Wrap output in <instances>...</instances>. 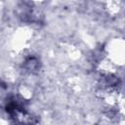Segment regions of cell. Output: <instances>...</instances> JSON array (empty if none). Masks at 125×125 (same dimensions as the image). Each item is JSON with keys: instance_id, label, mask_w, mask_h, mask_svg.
<instances>
[{"instance_id": "6da1fadb", "label": "cell", "mask_w": 125, "mask_h": 125, "mask_svg": "<svg viewBox=\"0 0 125 125\" xmlns=\"http://www.w3.org/2000/svg\"><path fill=\"white\" fill-rule=\"evenodd\" d=\"M39 62H40L38 61L37 58H35V57H29V58H27L24 61L23 65H24V67H25V69L27 71L34 72V71H36V70L39 69V67H40V63Z\"/></svg>"}]
</instances>
